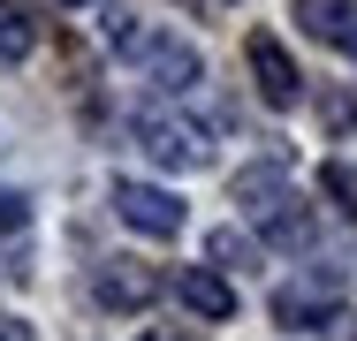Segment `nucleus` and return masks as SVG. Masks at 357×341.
I'll return each instance as SVG.
<instances>
[{
  "mask_svg": "<svg viewBox=\"0 0 357 341\" xmlns=\"http://www.w3.org/2000/svg\"><path fill=\"white\" fill-rule=\"evenodd\" d=\"M107 38H114V46L152 76V84H167V91H190V84H198V46H183V38H160V31L130 23V15H114Z\"/></svg>",
  "mask_w": 357,
  "mask_h": 341,
  "instance_id": "1",
  "label": "nucleus"
},
{
  "mask_svg": "<svg viewBox=\"0 0 357 341\" xmlns=\"http://www.w3.org/2000/svg\"><path fill=\"white\" fill-rule=\"evenodd\" d=\"M130 136H137L160 167H175V175H198V167L213 159V144H206V136L190 129V122H175V114H160V106H144L137 122H130Z\"/></svg>",
  "mask_w": 357,
  "mask_h": 341,
  "instance_id": "2",
  "label": "nucleus"
},
{
  "mask_svg": "<svg viewBox=\"0 0 357 341\" xmlns=\"http://www.w3.org/2000/svg\"><path fill=\"white\" fill-rule=\"evenodd\" d=\"M114 220H130L137 235H183V198L175 190H152V182H114Z\"/></svg>",
  "mask_w": 357,
  "mask_h": 341,
  "instance_id": "3",
  "label": "nucleus"
},
{
  "mask_svg": "<svg viewBox=\"0 0 357 341\" xmlns=\"http://www.w3.org/2000/svg\"><path fill=\"white\" fill-rule=\"evenodd\" d=\"M274 319L282 326H342V288L335 280H289V288H274Z\"/></svg>",
  "mask_w": 357,
  "mask_h": 341,
  "instance_id": "4",
  "label": "nucleus"
},
{
  "mask_svg": "<svg viewBox=\"0 0 357 341\" xmlns=\"http://www.w3.org/2000/svg\"><path fill=\"white\" fill-rule=\"evenodd\" d=\"M243 54H251V84H259V99H266V106H296V99H304V76H296V61L282 54V38H266V31H259Z\"/></svg>",
  "mask_w": 357,
  "mask_h": 341,
  "instance_id": "5",
  "label": "nucleus"
},
{
  "mask_svg": "<svg viewBox=\"0 0 357 341\" xmlns=\"http://www.w3.org/2000/svg\"><path fill=\"white\" fill-rule=\"evenodd\" d=\"M91 296H99L107 311H144V303L160 296V273H152V266H137V258H114V266H99Z\"/></svg>",
  "mask_w": 357,
  "mask_h": 341,
  "instance_id": "6",
  "label": "nucleus"
},
{
  "mask_svg": "<svg viewBox=\"0 0 357 341\" xmlns=\"http://www.w3.org/2000/svg\"><path fill=\"white\" fill-rule=\"evenodd\" d=\"M296 23L335 46V54H357V0H296Z\"/></svg>",
  "mask_w": 357,
  "mask_h": 341,
  "instance_id": "7",
  "label": "nucleus"
},
{
  "mask_svg": "<svg viewBox=\"0 0 357 341\" xmlns=\"http://www.w3.org/2000/svg\"><path fill=\"white\" fill-rule=\"evenodd\" d=\"M175 296L198 319H236V280H220V266H183L175 273Z\"/></svg>",
  "mask_w": 357,
  "mask_h": 341,
  "instance_id": "8",
  "label": "nucleus"
},
{
  "mask_svg": "<svg viewBox=\"0 0 357 341\" xmlns=\"http://www.w3.org/2000/svg\"><path fill=\"white\" fill-rule=\"evenodd\" d=\"M236 205H243L251 220H274L289 205V175L282 167H243V175H236Z\"/></svg>",
  "mask_w": 357,
  "mask_h": 341,
  "instance_id": "9",
  "label": "nucleus"
},
{
  "mask_svg": "<svg viewBox=\"0 0 357 341\" xmlns=\"http://www.w3.org/2000/svg\"><path fill=\"white\" fill-rule=\"evenodd\" d=\"M259 228H266V243H282V251H304V243H312V212H296V198H289L274 220H259Z\"/></svg>",
  "mask_w": 357,
  "mask_h": 341,
  "instance_id": "10",
  "label": "nucleus"
},
{
  "mask_svg": "<svg viewBox=\"0 0 357 341\" xmlns=\"http://www.w3.org/2000/svg\"><path fill=\"white\" fill-rule=\"evenodd\" d=\"M319 182H327V198L357 220V159H327V175H319Z\"/></svg>",
  "mask_w": 357,
  "mask_h": 341,
  "instance_id": "11",
  "label": "nucleus"
},
{
  "mask_svg": "<svg viewBox=\"0 0 357 341\" xmlns=\"http://www.w3.org/2000/svg\"><path fill=\"white\" fill-rule=\"evenodd\" d=\"M31 46H38V31H31L15 8H0V61H23Z\"/></svg>",
  "mask_w": 357,
  "mask_h": 341,
  "instance_id": "12",
  "label": "nucleus"
},
{
  "mask_svg": "<svg viewBox=\"0 0 357 341\" xmlns=\"http://www.w3.org/2000/svg\"><path fill=\"white\" fill-rule=\"evenodd\" d=\"M251 258H259V251H251L236 228H220V235H213V266H251Z\"/></svg>",
  "mask_w": 357,
  "mask_h": 341,
  "instance_id": "13",
  "label": "nucleus"
},
{
  "mask_svg": "<svg viewBox=\"0 0 357 341\" xmlns=\"http://www.w3.org/2000/svg\"><path fill=\"white\" fill-rule=\"evenodd\" d=\"M23 220H31V205H23L8 182H0V228H23Z\"/></svg>",
  "mask_w": 357,
  "mask_h": 341,
  "instance_id": "14",
  "label": "nucleus"
},
{
  "mask_svg": "<svg viewBox=\"0 0 357 341\" xmlns=\"http://www.w3.org/2000/svg\"><path fill=\"white\" fill-rule=\"evenodd\" d=\"M327 122L350 129V122H357V91H335V99H327Z\"/></svg>",
  "mask_w": 357,
  "mask_h": 341,
  "instance_id": "15",
  "label": "nucleus"
},
{
  "mask_svg": "<svg viewBox=\"0 0 357 341\" xmlns=\"http://www.w3.org/2000/svg\"><path fill=\"white\" fill-rule=\"evenodd\" d=\"M0 341H23V326H15V319H0Z\"/></svg>",
  "mask_w": 357,
  "mask_h": 341,
  "instance_id": "16",
  "label": "nucleus"
},
{
  "mask_svg": "<svg viewBox=\"0 0 357 341\" xmlns=\"http://www.w3.org/2000/svg\"><path fill=\"white\" fill-rule=\"evenodd\" d=\"M69 8H84V0H69Z\"/></svg>",
  "mask_w": 357,
  "mask_h": 341,
  "instance_id": "17",
  "label": "nucleus"
}]
</instances>
